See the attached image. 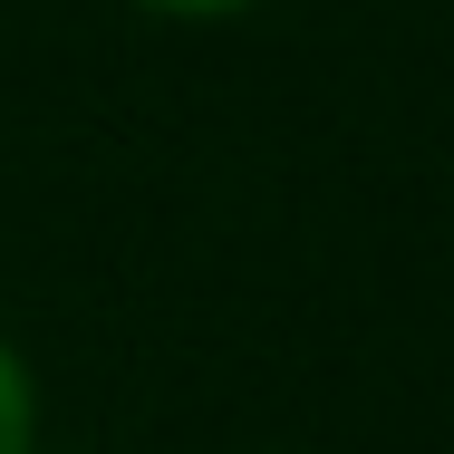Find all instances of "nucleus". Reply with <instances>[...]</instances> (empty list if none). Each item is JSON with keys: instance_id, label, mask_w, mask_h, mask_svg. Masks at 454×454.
Here are the masks:
<instances>
[{"instance_id": "obj_1", "label": "nucleus", "mask_w": 454, "mask_h": 454, "mask_svg": "<svg viewBox=\"0 0 454 454\" xmlns=\"http://www.w3.org/2000/svg\"><path fill=\"white\" fill-rule=\"evenodd\" d=\"M0 454H39V396H29V367L0 348Z\"/></svg>"}, {"instance_id": "obj_2", "label": "nucleus", "mask_w": 454, "mask_h": 454, "mask_svg": "<svg viewBox=\"0 0 454 454\" xmlns=\"http://www.w3.org/2000/svg\"><path fill=\"white\" fill-rule=\"evenodd\" d=\"M145 10H165V20H223V10H252V0H145Z\"/></svg>"}]
</instances>
